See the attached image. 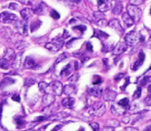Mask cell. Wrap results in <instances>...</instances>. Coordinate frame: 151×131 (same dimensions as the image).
<instances>
[{
	"label": "cell",
	"mask_w": 151,
	"mask_h": 131,
	"mask_svg": "<svg viewBox=\"0 0 151 131\" xmlns=\"http://www.w3.org/2000/svg\"><path fill=\"white\" fill-rule=\"evenodd\" d=\"M32 11L31 8H24L23 10H21V16L23 18V21H28L29 18L32 16Z\"/></svg>",
	"instance_id": "21"
},
{
	"label": "cell",
	"mask_w": 151,
	"mask_h": 131,
	"mask_svg": "<svg viewBox=\"0 0 151 131\" xmlns=\"http://www.w3.org/2000/svg\"><path fill=\"white\" fill-rule=\"evenodd\" d=\"M61 127H62V125L61 124H60V125H56L55 127H54V128L51 130V131H58L59 129H61Z\"/></svg>",
	"instance_id": "56"
},
{
	"label": "cell",
	"mask_w": 151,
	"mask_h": 131,
	"mask_svg": "<svg viewBox=\"0 0 151 131\" xmlns=\"http://www.w3.org/2000/svg\"><path fill=\"white\" fill-rule=\"evenodd\" d=\"M102 95H103V99L106 100V102H113V100H115V99H116L117 93L110 89H106Z\"/></svg>",
	"instance_id": "9"
},
{
	"label": "cell",
	"mask_w": 151,
	"mask_h": 131,
	"mask_svg": "<svg viewBox=\"0 0 151 131\" xmlns=\"http://www.w3.org/2000/svg\"><path fill=\"white\" fill-rule=\"evenodd\" d=\"M45 119H47L46 116H39V117L37 118V119H35V122H41V121H43Z\"/></svg>",
	"instance_id": "48"
},
{
	"label": "cell",
	"mask_w": 151,
	"mask_h": 131,
	"mask_svg": "<svg viewBox=\"0 0 151 131\" xmlns=\"http://www.w3.org/2000/svg\"><path fill=\"white\" fill-rule=\"evenodd\" d=\"M9 8L12 9V10H18V8H19V5L16 4V3H10V5H9Z\"/></svg>",
	"instance_id": "47"
},
{
	"label": "cell",
	"mask_w": 151,
	"mask_h": 131,
	"mask_svg": "<svg viewBox=\"0 0 151 131\" xmlns=\"http://www.w3.org/2000/svg\"><path fill=\"white\" fill-rule=\"evenodd\" d=\"M126 80H127V81H126V84L122 87V90H125V89H126V87H127V85H128V83H129V79H126Z\"/></svg>",
	"instance_id": "59"
},
{
	"label": "cell",
	"mask_w": 151,
	"mask_h": 131,
	"mask_svg": "<svg viewBox=\"0 0 151 131\" xmlns=\"http://www.w3.org/2000/svg\"><path fill=\"white\" fill-rule=\"evenodd\" d=\"M40 24H41L40 21H37V22H34L32 24H31V31L35 32V30H37L39 28V26H40Z\"/></svg>",
	"instance_id": "32"
},
{
	"label": "cell",
	"mask_w": 151,
	"mask_h": 131,
	"mask_svg": "<svg viewBox=\"0 0 151 131\" xmlns=\"http://www.w3.org/2000/svg\"><path fill=\"white\" fill-rule=\"evenodd\" d=\"M111 111H112V114L115 115H123L125 114L126 109L124 108L123 106H121L119 103H114L113 105L111 106Z\"/></svg>",
	"instance_id": "11"
},
{
	"label": "cell",
	"mask_w": 151,
	"mask_h": 131,
	"mask_svg": "<svg viewBox=\"0 0 151 131\" xmlns=\"http://www.w3.org/2000/svg\"><path fill=\"white\" fill-rule=\"evenodd\" d=\"M74 71H75L74 64H73V63H69L68 65H66L64 68L62 69L60 75H61V77H63V78H68V77H70L72 74H73Z\"/></svg>",
	"instance_id": "7"
},
{
	"label": "cell",
	"mask_w": 151,
	"mask_h": 131,
	"mask_svg": "<svg viewBox=\"0 0 151 131\" xmlns=\"http://www.w3.org/2000/svg\"><path fill=\"white\" fill-rule=\"evenodd\" d=\"M47 128V125H45V126H42L41 128H39V129H37V131H45V129Z\"/></svg>",
	"instance_id": "58"
},
{
	"label": "cell",
	"mask_w": 151,
	"mask_h": 131,
	"mask_svg": "<svg viewBox=\"0 0 151 131\" xmlns=\"http://www.w3.org/2000/svg\"><path fill=\"white\" fill-rule=\"evenodd\" d=\"M118 103H119L121 106H123L125 109H129V99H127V98L121 100Z\"/></svg>",
	"instance_id": "29"
},
{
	"label": "cell",
	"mask_w": 151,
	"mask_h": 131,
	"mask_svg": "<svg viewBox=\"0 0 151 131\" xmlns=\"http://www.w3.org/2000/svg\"><path fill=\"white\" fill-rule=\"evenodd\" d=\"M51 17L53 18V19H59L60 18V14L58 13L57 11H55V10H52L51 11Z\"/></svg>",
	"instance_id": "40"
},
{
	"label": "cell",
	"mask_w": 151,
	"mask_h": 131,
	"mask_svg": "<svg viewBox=\"0 0 151 131\" xmlns=\"http://www.w3.org/2000/svg\"><path fill=\"white\" fill-rule=\"evenodd\" d=\"M48 85L47 83H45V82H40V83L38 84V87H39V90L41 91V92H44V91H46L48 89Z\"/></svg>",
	"instance_id": "33"
},
{
	"label": "cell",
	"mask_w": 151,
	"mask_h": 131,
	"mask_svg": "<svg viewBox=\"0 0 151 131\" xmlns=\"http://www.w3.org/2000/svg\"><path fill=\"white\" fill-rule=\"evenodd\" d=\"M28 44H27L26 41H19L18 42H16L15 44V47H16V49L17 50H19V51H21V50H24L25 48H27L28 47Z\"/></svg>",
	"instance_id": "24"
},
{
	"label": "cell",
	"mask_w": 151,
	"mask_h": 131,
	"mask_svg": "<svg viewBox=\"0 0 151 131\" xmlns=\"http://www.w3.org/2000/svg\"><path fill=\"white\" fill-rule=\"evenodd\" d=\"M15 122L17 124V127L18 128H22V127L25 126V119L21 116H16L15 117Z\"/></svg>",
	"instance_id": "27"
},
{
	"label": "cell",
	"mask_w": 151,
	"mask_h": 131,
	"mask_svg": "<svg viewBox=\"0 0 151 131\" xmlns=\"http://www.w3.org/2000/svg\"><path fill=\"white\" fill-rule=\"evenodd\" d=\"M122 19H123L124 23L126 24V26L128 27V28H129V27H132V26H134V20H132V18L129 16V15H128V13H125V14H123V16H122Z\"/></svg>",
	"instance_id": "22"
},
{
	"label": "cell",
	"mask_w": 151,
	"mask_h": 131,
	"mask_svg": "<svg viewBox=\"0 0 151 131\" xmlns=\"http://www.w3.org/2000/svg\"><path fill=\"white\" fill-rule=\"evenodd\" d=\"M76 92H77V89H76V87L74 85H67V86H65L63 88V93H64L65 95H67L68 97L73 95Z\"/></svg>",
	"instance_id": "20"
},
{
	"label": "cell",
	"mask_w": 151,
	"mask_h": 131,
	"mask_svg": "<svg viewBox=\"0 0 151 131\" xmlns=\"http://www.w3.org/2000/svg\"><path fill=\"white\" fill-rule=\"evenodd\" d=\"M45 48L50 51H53V52H56V51H58L61 47H60L59 45L55 44L54 42H48V44H45Z\"/></svg>",
	"instance_id": "23"
},
{
	"label": "cell",
	"mask_w": 151,
	"mask_h": 131,
	"mask_svg": "<svg viewBox=\"0 0 151 131\" xmlns=\"http://www.w3.org/2000/svg\"><path fill=\"white\" fill-rule=\"evenodd\" d=\"M112 1H106V0H101V1L97 2L98 8L100 12H104V11H108L109 9L112 8Z\"/></svg>",
	"instance_id": "10"
},
{
	"label": "cell",
	"mask_w": 151,
	"mask_h": 131,
	"mask_svg": "<svg viewBox=\"0 0 151 131\" xmlns=\"http://www.w3.org/2000/svg\"><path fill=\"white\" fill-rule=\"evenodd\" d=\"M144 103H145V105H146V106H151V95H149V96H147V97H146L145 100H144Z\"/></svg>",
	"instance_id": "46"
},
{
	"label": "cell",
	"mask_w": 151,
	"mask_h": 131,
	"mask_svg": "<svg viewBox=\"0 0 151 131\" xmlns=\"http://www.w3.org/2000/svg\"><path fill=\"white\" fill-rule=\"evenodd\" d=\"M112 49V45L111 44H103V52H107V51H109V50H111Z\"/></svg>",
	"instance_id": "42"
},
{
	"label": "cell",
	"mask_w": 151,
	"mask_h": 131,
	"mask_svg": "<svg viewBox=\"0 0 151 131\" xmlns=\"http://www.w3.org/2000/svg\"><path fill=\"white\" fill-rule=\"evenodd\" d=\"M128 15L134 20V22H138L141 18V10L137 6H134L129 4L128 5Z\"/></svg>",
	"instance_id": "3"
},
{
	"label": "cell",
	"mask_w": 151,
	"mask_h": 131,
	"mask_svg": "<svg viewBox=\"0 0 151 131\" xmlns=\"http://www.w3.org/2000/svg\"><path fill=\"white\" fill-rule=\"evenodd\" d=\"M126 131H139L134 127H126Z\"/></svg>",
	"instance_id": "52"
},
{
	"label": "cell",
	"mask_w": 151,
	"mask_h": 131,
	"mask_svg": "<svg viewBox=\"0 0 151 131\" xmlns=\"http://www.w3.org/2000/svg\"><path fill=\"white\" fill-rule=\"evenodd\" d=\"M139 41H143V38L141 33L138 32H131L127 33L125 36V44L129 47H134Z\"/></svg>",
	"instance_id": "1"
},
{
	"label": "cell",
	"mask_w": 151,
	"mask_h": 131,
	"mask_svg": "<svg viewBox=\"0 0 151 131\" xmlns=\"http://www.w3.org/2000/svg\"><path fill=\"white\" fill-rule=\"evenodd\" d=\"M86 48H87V50H89V51H92V44H90V42H87V44H86Z\"/></svg>",
	"instance_id": "53"
},
{
	"label": "cell",
	"mask_w": 151,
	"mask_h": 131,
	"mask_svg": "<svg viewBox=\"0 0 151 131\" xmlns=\"http://www.w3.org/2000/svg\"><path fill=\"white\" fill-rule=\"evenodd\" d=\"M93 36H97V38L100 39H107L109 36H108L106 33H104V32H102V31H98V30H95Z\"/></svg>",
	"instance_id": "26"
},
{
	"label": "cell",
	"mask_w": 151,
	"mask_h": 131,
	"mask_svg": "<svg viewBox=\"0 0 151 131\" xmlns=\"http://www.w3.org/2000/svg\"><path fill=\"white\" fill-rule=\"evenodd\" d=\"M75 103H76V100L74 98H72V97H67V98H65L62 100V105L67 108H73L75 106Z\"/></svg>",
	"instance_id": "16"
},
{
	"label": "cell",
	"mask_w": 151,
	"mask_h": 131,
	"mask_svg": "<svg viewBox=\"0 0 151 131\" xmlns=\"http://www.w3.org/2000/svg\"><path fill=\"white\" fill-rule=\"evenodd\" d=\"M97 25L99 27H105V26H107L108 25V22L105 19H102V20H99L97 21Z\"/></svg>",
	"instance_id": "39"
},
{
	"label": "cell",
	"mask_w": 151,
	"mask_h": 131,
	"mask_svg": "<svg viewBox=\"0 0 151 131\" xmlns=\"http://www.w3.org/2000/svg\"><path fill=\"white\" fill-rule=\"evenodd\" d=\"M102 131H114V128L113 127H110V126H105Z\"/></svg>",
	"instance_id": "51"
},
{
	"label": "cell",
	"mask_w": 151,
	"mask_h": 131,
	"mask_svg": "<svg viewBox=\"0 0 151 131\" xmlns=\"http://www.w3.org/2000/svg\"><path fill=\"white\" fill-rule=\"evenodd\" d=\"M123 122H124V123H129V122H131V117H129V116L124 117V118H123Z\"/></svg>",
	"instance_id": "50"
},
{
	"label": "cell",
	"mask_w": 151,
	"mask_h": 131,
	"mask_svg": "<svg viewBox=\"0 0 151 131\" xmlns=\"http://www.w3.org/2000/svg\"><path fill=\"white\" fill-rule=\"evenodd\" d=\"M88 93L91 96H93V97H97V98H99V97H101L102 94H103V90H102L101 87L95 86V87L89 88V89H88Z\"/></svg>",
	"instance_id": "14"
},
{
	"label": "cell",
	"mask_w": 151,
	"mask_h": 131,
	"mask_svg": "<svg viewBox=\"0 0 151 131\" xmlns=\"http://www.w3.org/2000/svg\"><path fill=\"white\" fill-rule=\"evenodd\" d=\"M144 58H145V56H144L143 51H140L139 54H138V60H137V61L134 62V64L132 65V70H137L139 68V67L142 65V63L144 62Z\"/></svg>",
	"instance_id": "15"
},
{
	"label": "cell",
	"mask_w": 151,
	"mask_h": 131,
	"mask_svg": "<svg viewBox=\"0 0 151 131\" xmlns=\"http://www.w3.org/2000/svg\"><path fill=\"white\" fill-rule=\"evenodd\" d=\"M10 63H9V61H7V60H5L4 58L0 59V69L2 70H8L9 68H10Z\"/></svg>",
	"instance_id": "28"
},
{
	"label": "cell",
	"mask_w": 151,
	"mask_h": 131,
	"mask_svg": "<svg viewBox=\"0 0 151 131\" xmlns=\"http://www.w3.org/2000/svg\"><path fill=\"white\" fill-rule=\"evenodd\" d=\"M32 11L35 12L37 15H42L45 12V5L43 2H37L34 7L32 8Z\"/></svg>",
	"instance_id": "12"
},
{
	"label": "cell",
	"mask_w": 151,
	"mask_h": 131,
	"mask_svg": "<svg viewBox=\"0 0 151 131\" xmlns=\"http://www.w3.org/2000/svg\"><path fill=\"white\" fill-rule=\"evenodd\" d=\"M74 30H80V31H81V32H84L86 30V26H83V25H81V26H76V27H74L73 28Z\"/></svg>",
	"instance_id": "44"
},
{
	"label": "cell",
	"mask_w": 151,
	"mask_h": 131,
	"mask_svg": "<svg viewBox=\"0 0 151 131\" xmlns=\"http://www.w3.org/2000/svg\"><path fill=\"white\" fill-rule=\"evenodd\" d=\"M18 21L19 19L15 14L9 13V12H2L0 14V22L3 24H14Z\"/></svg>",
	"instance_id": "4"
},
{
	"label": "cell",
	"mask_w": 151,
	"mask_h": 131,
	"mask_svg": "<svg viewBox=\"0 0 151 131\" xmlns=\"http://www.w3.org/2000/svg\"><path fill=\"white\" fill-rule=\"evenodd\" d=\"M55 100V96L51 95V94H46V95L43 96V99H42V103H43L44 108H48L49 106H51Z\"/></svg>",
	"instance_id": "13"
},
{
	"label": "cell",
	"mask_w": 151,
	"mask_h": 131,
	"mask_svg": "<svg viewBox=\"0 0 151 131\" xmlns=\"http://www.w3.org/2000/svg\"><path fill=\"white\" fill-rule=\"evenodd\" d=\"M69 56V54L68 53H66V52H64V53H62L61 55L60 56H58V58L56 59V61H55V64H57V63H59V62H61V61H63L64 59H66L67 57Z\"/></svg>",
	"instance_id": "34"
},
{
	"label": "cell",
	"mask_w": 151,
	"mask_h": 131,
	"mask_svg": "<svg viewBox=\"0 0 151 131\" xmlns=\"http://www.w3.org/2000/svg\"><path fill=\"white\" fill-rule=\"evenodd\" d=\"M50 89L52 91L54 96H59L63 93V85L61 84V82L59 81H53L52 83H50Z\"/></svg>",
	"instance_id": "5"
},
{
	"label": "cell",
	"mask_w": 151,
	"mask_h": 131,
	"mask_svg": "<svg viewBox=\"0 0 151 131\" xmlns=\"http://www.w3.org/2000/svg\"><path fill=\"white\" fill-rule=\"evenodd\" d=\"M150 14H151V10H150Z\"/></svg>",
	"instance_id": "63"
},
{
	"label": "cell",
	"mask_w": 151,
	"mask_h": 131,
	"mask_svg": "<svg viewBox=\"0 0 151 131\" xmlns=\"http://www.w3.org/2000/svg\"><path fill=\"white\" fill-rule=\"evenodd\" d=\"M24 66L27 69H35L37 68V63L32 57H27L25 62H24Z\"/></svg>",
	"instance_id": "17"
},
{
	"label": "cell",
	"mask_w": 151,
	"mask_h": 131,
	"mask_svg": "<svg viewBox=\"0 0 151 131\" xmlns=\"http://www.w3.org/2000/svg\"><path fill=\"white\" fill-rule=\"evenodd\" d=\"M123 77H124V74H123V73H122V74H119V75H117L116 77H115V80H116V81H119L120 79H121V78H123Z\"/></svg>",
	"instance_id": "54"
},
{
	"label": "cell",
	"mask_w": 151,
	"mask_h": 131,
	"mask_svg": "<svg viewBox=\"0 0 151 131\" xmlns=\"http://www.w3.org/2000/svg\"><path fill=\"white\" fill-rule=\"evenodd\" d=\"M18 24H16V29L17 31L19 32L21 35L23 36H27L29 33V24L27 21H21L17 22Z\"/></svg>",
	"instance_id": "6"
},
{
	"label": "cell",
	"mask_w": 151,
	"mask_h": 131,
	"mask_svg": "<svg viewBox=\"0 0 151 131\" xmlns=\"http://www.w3.org/2000/svg\"><path fill=\"white\" fill-rule=\"evenodd\" d=\"M123 11V5L121 2H117L116 4H115L114 8H113V14L115 15H119L121 14V12Z\"/></svg>",
	"instance_id": "25"
},
{
	"label": "cell",
	"mask_w": 151,
	"mask_h": 131,
	"mask_svg": "<svg viewBox=\"0 0 151 131\" xmlns=\"http://www.w3.org/2000/svg\"><path fill=\"white\" fill-rule=\"evenodd\" d=\"M105 111H106V106L103 103H95L88 108V114L91 116H102Z\"/></svg>",
	"instance_id": "2"
},
{
	"label": "cell",
	"mask_w": 151,
	"mask_h": 131,
	"mask_svg": "<svg viewBox=\"0 0 151 131\" xmlns=\"http://www.w3.org/2000/svg\"><path fill=\"white\" fill-rule=\"evenodd\" d=\"M148 92L151 93V84L149 85V87H148Z\"/></svg>",
	"instance_id": "61"
},
{
	"label": "cell",
	"mask_w": 151,
	"mask_h": 131,
	"mask_svg": "<svg viewBox=\"0 0 151 131\" xmlns=\"http://www.w3.org/2000/svg\"><path fill=\"white\" fill-rule=\"evenodd\" d=\"M16 58V54H15V51L12 49V48H7L4 55V59L7 60V61H14V59Z\"/></svg>",
	"instance_id": "19"
},
{
	"label": "cell",
	"mask_w": 151,
	"mask_h": 131,
	"mask_svg": "<svg viewBox=\"0 0 151 131\" xmlns=\"http://www.w3.org/2000/svg\"><path fill=\"white\" fill-rule=\"evenodd\" d=\"M91 128L93 129V131H99V124L98 123H95V122H92L90 124Z\"/></svg>",
	"instance_id": "45"
},
{
	"label": "cell",
	"mask_w": 151,
	"mask_h": 131,
	"mask_svg": "<svg viewBox=\"0 0 151 131\" xmlns=\"http://www.w3.org/2000/svg\"><path fill=\"white\" fill-rule=\"evenodd\" d=\"M27 131H32V130H27Z\"/></svg>",
	"instance_id": "62"
},
{
	"label": "cell",
	"mask_w": 151,
	"mask_h": 131,
	"mask_svg": "<svg viewBox=\"0 0 151 131\" xmlns=\"http://www.w3.org/2000/svg\"><path fill=\"white\" fill-rule=\"evenodd\" d=\"M101 81L102 80H101L100 76H94V77H93V80H92V84L95 85V86H96V85L98 86V85L101 83Z\"/></svg>",
	"instance_id": "35"
},
{
	"label": "cell",
	"mask_w": 151,
	"mask_h": 131,
	"mask_svg": "<svg viewBox=\"0 0 151 131\" xmlns=\"http://www.w3.org/2000/svg\"><path fill=\"white\" fill-rule=\"evenodd\" d=\"M12 99H13L14 100H16V102H20V97H19V95L13 96V97H12Z\"/></svg>",
	"instance_id": "55"
},
{
	"label": "cell",
	"mask_w": 151,
	"mask_h": 131,
	"mask_svg": "<svg viewBox=\"0 0 151 131\" xmlns=\"http://www.w3.org/2000/svg\"><path fill=\"white\" fill-rule=\"evenodd\" d=\"M13 83H15V80H13V79H11V78H5L4 80H3L2 82H1V88L3 89L4 87H7L8 85H10V84H13Z\"/></svg>",
	"instance_id": "30"
},
{
	"label": "cell",
	"mask_w": 151,
	"mask_h": 131,
	"mask_svg": "<svg viewBox=\"0 0 151 131\" xmlns=\"http://www.w3.org/2000/svg\"><path fill=\"white\" fill-rule=\"evenodd\" d=\"M77 39H72L70 41H68V42H67V47H68V48H70V47H71V45H72V44H73L74 41H77Z\"/></svg>",
	"instance_id": "49"
},
{
	"label": "cell",
	"mask_w": 151,
	"mask_h": 131,
	"mask_svg": "<svg viewBox=\"0 0 151 131\" xmlns=\"http://www.w3.org/2000/svg\"><path fill=\"white\" fill-rule=\"evenodd\" d=\"M142 3H143L142 0H137V1H135V0H132V1L129 2V4H131V5H134V6H137V5L142 4Z\"/></svg>",
	"instance_id": "41"
},
{
	"label": "cell",
	"mask_w": 151,
	"mask_h": 131,
	"mask_svg": "<svg viewBox=\"0 0 151 131\" xmlns=\"http://www.w3.org/2000/svg\"><path fill=\"white\" fill-rule=\"evenodd\" d=\"M127 48H128V45H127L125 42L120 41L119 44H118L116 47H114L113 54H114V55H120V54L125 52V51L127 50Z\"/></svg>",
	"instance_id": "8"
},
{
	"label": "cell",
	"mask_w": 151,
	"mask_h": 131,
	"mask_svg": "<svg viewBox=\"0 0 151 131\" xmlns=\"http://www.w3.org/2000/svg\"><path fill=\"white\" fill-rule=\"evenodd\" d=\"M148 47L151 48V38H150V39H149V42H148Z\"/></svg>",
	"instance_id": "60"
},
{
	"label": "cell",
	"mask_w": 151,
	"mask_h": 131,
	"mask_svg": "<svg viewBox=\"0 0 151 131\" xmlns=\"http://www.w3.org/2000/svg\"><path fill=\"white\" fill-rule=\"evenodd\" d=\"M93 18H94L95 20L99 21V20L104 19V15L100 11H99V12H94V13H93Z\"/></svg>",
	"instance_id": "31"
},
{
	"label": "cell",
	"mask_w": 151,
	"mask_h": 131,
	"mask_svg": "<svg viewBox=\"0 0 151 131\" xmlns=\"http://www.w3.org/2000/svg\"><path fill=\"white\" fill-rule=\"evenodd\" d=\"M2 108H3V103H0V121H1V114H2Z\"/></svg>",
	"instance_id": "57"
},
{
	"label": "cell",
	"mask_w": 151,
	"mask_h": 131,
	"mask_svg": "<svg viewBox=\"0 0 151 131\" xmlns=\"http://www.w3.org/2000/svg\"><path fill=\"white\" fill-rule=\"evenodd\" d=\"M35 83V81L34 79H26L25 80V86L26 87H31Z\"/></svg>",
	"instance_id": "36"
},
{
	"label": "cell",
	"mask_w": 151,
	"mask_h": 131,
	"mask_svg": "<svg viewBox=\"0 0 151 131\" xmlns=\"http://www.w3.org/2000/svg\"><path fill=\"white\" fill-rule=\"evenodd\" d=\"M78 76H80V75H78V73H77V74H74V75L72 76V77H71L70 79H69V81H70L71 83H74V82L78 81Z\"/></svg>",
	"instance_id": "43"
},
{
	"label": "cell",
	"mask_w": 151,
	"mask_h": 131,
	"mask_svg": "<svg viewBox=\"0 0 151 131\" xmlns=\"http://www.w3.org/2000/svg\"><path fill=\"white\" fill-rule=\"evenodd\" d=\"M108 124L109 125L108 126H110V127H117V126H119V121H117V120H109L108 121Z\"/></svg>",
	"instance_id": "38"
},
{
	"label": "cell",
	"mask_w": 151,
	"mask_h": 131,
	"mask_svg": "<svg viewBox=\"0 0 151 131\" xmlns=\"http://www.w3.org/2000/svg\"><path fill=\"white\" fill-rule=\"evenodd\" d=\"M141 95V87H137V91L134 92V99H138Z\"/></svg>",
	"instance_id": "37"
},
{
	"label": "cell",
	"mask_w": 151,
	"mask_h": 131,
	"mask_svg": "<svg viewBox=\"0 0 151 131\" xmlns=\"http://www.w3.org/2000/svg\"><path fill=\"white\" fill-rule=\"evenodd\" d=\"M108 25H109L112 29H114V30H116V31H118L119 33H123V32H124V30H123V28H122V26H121L120 22H119L118 20H116V19H114V20H112V21H110V22L108 23Z\"/></svg>",
	"instance_id": "18"
}]
</instances>
